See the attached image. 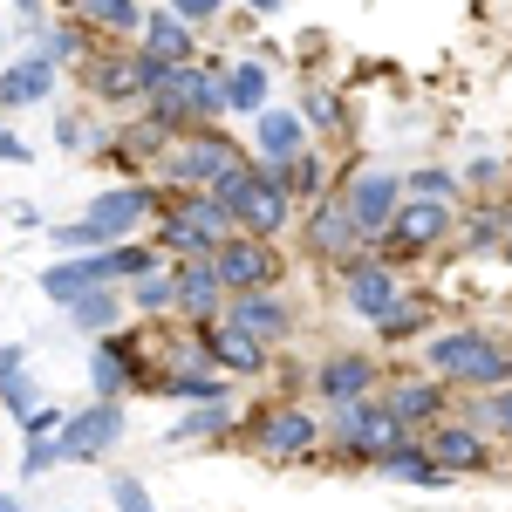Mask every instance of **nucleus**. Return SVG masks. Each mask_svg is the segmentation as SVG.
Wrapping results in <instances>:
<instances>
[{
	"mask_svg": "<svg viewBox=\"0 0 512 512\" xmlns=\"http://www.w3.org/2000/svg\"><path fill=\"white\" fill-rule=\"evenodd\" d=\"M444 233H451V205L444 198H396L390 226H383V246H390L396 260H410V253H431Z\"/></svg>",
	"mask_w": 512,
	"mask_h": 512,
	"instance_id": "obj_4",
	"label": "nucleus"
},
{
	"mask_svg": "<svg viewBox=\"0 0 512 512\" xmlns=\"http://www.w3.org/2000/svg\"><path fill=\"white\" fill-rule=\"evenodd\" d=\"M233 328H246L253 342H280L294 328V315H287V301L274 287H246V294H233Z\"/></svg>",
	"mask_w": 512,
	"mask_h": 512,
	"instance_id": "obj_12",
	"label": "nucleus"
},
{
	"mask_svg": "<svg viewBox=\"0 0 512 512\" xmlns=\"http://www.w3.org/2000/svg\"><path fill=\"white\" fill-rule=\"evenodd\" d=\"M472 417H485V424H492L499 437H512V383H499V390L485 396V403H478Z\"/></svg>",
	"mask_w": 512,
	"mask_h": 512,
	"instance_id": "obj_32",
	"label": "nucleus"
},
{
	"mask_svg": "<svg viewBox=\"0 0 512 512\" xmlns=\"http://www.w3.org/2000/svg\"><path fill=\"white\" fill-rule=\"evenodd\" d=\"M315 383H321V396H328V403H349V396H369V383H376V369H369L362 355H328Z\"/></svg>",
	"mask_w": 512,
	"mask_h": 512,
	"instance_id": "obj_21",
	"label": "nucleus"
},
{
	"mask_svg": "<svg viewBox=\"0 0 512 512\" xmlns=\"http://www.w3.org/2000/svg\"><path fill=\"white\" fill-rule=\"evenodd\" d=\"M48 465H62V451H55V444H48V437H35V444H28V465H21V472H48Z\"/></svg>",
	"mask_w": 512,
	"mask_h": 512,
	"instance_id": "obj_37",
	"label": "nucleus"
},
{
	"mask_svg": "<svg viewBox=\"0 0 512 512\" xmlns=\"http://www.w3.org/2000/svg\"><path fill=\"white\" fill-rule=\"evenodd\" d=\"M212 7H219V0H178V7H171V14H178V21H205V14H212Z\"/></svg>",
	"mask_w": 512,
	"mask_h": 512,
	"instance_id": "obj_39",
	"label": "nucleus"
},
{
	"mask_svg": "<svg viewBox=\"0 0 512 512\" xmlns=\"http://www.w3.org/2000/svg\"><path fill=\"white\" fill-rule=\"evenodd\" d=\"M246 7H260V14H274V7H280V0H246Z\"/></svg>",
	"mask_w": 512,
	"mask_h": 512,
	"instance_id": "obj_40",
	"label": "nucleus"
},
{
	"mask_svg": "<svg viewBox=\"0 0 512 512\" xmlns=\"http://www.w3.org/2000/svg\"><path fill=\"white\" fill-rule=\"evenodd\" d=\"M226 158H233V144H226L219 130L178 137V144H171V178H178V185H205V178H212V171H219Z\"/></svg>",
	"mask_w": 512,
	"mask_h": 512,
	"instance_id": "obj_15",
	"label": "nucleus"
},
{
	"mask_svg": "<svg viewBox=\"0 0 512 512\" xmlns=\"http://www.w3.org/2000/svg\"><path fill=\"white\" fill-rule=\"evenodd\" d=\"M376 472L396 478V485H444L437 458H431V451H417V444H390V451L376 458Z\"/></svg>",
	"mask_w": 512,
	"mask_h": 512,
	"instance_id": "obj_22",
	"label": "nucleus"
},
{
	"mask_svg": "<svg viewBox=\"0 0 512 512\" xmlns=\"http://www.w3.org/2000/svg\"><path fill=\"white\" fill-rule=\"evenodd\" d=\"M137 274H151V253L144 246H117V253H96V260H55L41 274V294L48 301H69L82 287H110V280H137Z\"/></svg>",
	"mask_w": 512,
	"mask_h": 512,
	"instance_id": "obj_3",
	"label": "nucleus"
},
{
	"mask_svg": "<svg viewBox=\"0 0 512 512\" xmlns=\"http://www.w3.org/2000/svg\"><path fill=\"white\" fill-rule=\"evenodd\" d=\"M383 410H390L396 424L410 431V424H424V417H437V410H444V390H437V383H396Z\"/></svg>",
	"mask_w": 512,
	"mask_h": 512,
	"instance_id": "obj_24",
	"label": "nucleus"
},
{
	"mask_svg": "<svg viewBox=\"0 0 512 512\" xmlns=\"http://www.w3.org/2000/svg\"><path fill=\"white\" fill-rule=\"evenodd\" d=\"M137 308H171V280L137 274Z\"/></svg>",
	"mask_w": 512,
	"mask_h": 512,
	"instance_id": "obj_35",
	"label": "nucleus"
},
{
	"mask_svg": "<svg viewBox=\"0 0 512 512\" xmlns=\"http://www.w3.org/2000/svg\"><path fill=\"white\" fill-rule=\"evenodd\" d=\"M151 103H158L164 130H178V123H192V117H219L226 110V76L198 69V62H171L158 76V89H151Z\"/></svg>",
	"mask_w": 512,
	"mask_h": 512,
	"instance_id": "obj_2",
	"label": "nucleus"
},
{
	"mask_svg": "<svg viewBox=\"0 0 512 512\" xmlns=\"http://www.w3.org/2000/svg\"><path fill=\"white\" fill-rule=\"evenodd\" d=\"M137 28H144V55H158V62H185V55H192V35H185L178 14H151V21H137Z\"/></svg>",
	"mask_w": 512,
	"mask_h": 512,
	"instance_id": "obj_25",
	"label": "nucleus"
},
{
	"mask_svg": "<svg viewBox=\"0 0 512 512\" xmlns=\"http://www.w3.org/2000/svg\"><path fill=\"white\" fill-rule=\"evenodd\" d=\"M267 103V69L260 62H239L226 76V110H260Z\"/></svg>",
	"mask_w": 512,
	"mask_h": 512,
	"instance_id": "obj_28",
	"label": "nucleus"
},
{
	"mask_svg": "<svg viewBox=\"0 0 512 512\" xmlns=\"http://www.w3.org/2000/svg\"><path fill=\"white\" fill-rule=\"evenodd\" d=\"M335 444H342V451H362V458H383L390 444H403V424H396L390 410H376V403L349 396L342 417H335Z\"/></svg>",
	"mask_w": 512,
	"mask_h": 512,
	"instance_id": "obj_8",
	"label": "nucleus"
},
{
	"mask_svg": "<svg viewBox=\"0 0 512 512\" xmlns=\"http://www.w3.org/2000/svg\"><path fill=\"white\" fill-rule=\"evenodd\" d=\"M226 233H233V212H219L212 198H178V205H171V219H164L171 253H212Z\"/></svg>",
	"mask_w": 512,
	"mask_h": 512,
	"instance_id": "obj_6",
	"label": "nucleus"
},
{
	"mask_svg": "<svg viewBox=\"0 0 512 512\" xmlns=\"http://www.w3.org/2000/svg\"><path fill=\"white\" fill-rule=\"evenodd\" d=\"M117 315H123V301L110 294V287H82V294H69V321H76V328H110Z\"/></svg>",
	"mask_w": 512,
	"mask_h": 512,
	"instance_id": "obj_27",
	"label": "nucleus"
},
{
	"mask_svg": "<svg viewBox=\"0 0 512 512\" xmlns=\"http://www.w3.org/2000/svg\"><path fill=\"white\" fill-rule=\"evenodd\" d=\"M342 294H349V308L362 321H383L396 308V274H390V267H376V260H355L349 274H342Z\"/></svg>",
	"mask_w": 512,
	"mask_h": 512,
	"instance_id": "obj_13",
	"label": "nucleus"
},
{
	"mask_svg": "<svg viewBox=\"0 0 512 512\" xmlns=\"http://www.w3.org/2000/svg\"><path fill=\"white\" fill-rule=\"evenodd\" d=\"M431 369L451 383H472V390H499V383H512V349L492 342L485 328H451L431 342Z\"/></svg>",
	"mask_w": 512,
	"mask_h": 512,
	"instance_id": "obj_1",
	"label": "nucleus"
},
{
	"mask_svg": "<svg viewBox=\"0 0 512 512\" xmlns=\"http://www.w3.org/2000/svg\"><path fill=\"white\" fill-rule=\"evenodd\" d=\"M0 512H21V506H14V499H0Z\"/></svg>",
	"mask_w": 512,
	"mask_h": 512,
	"instance_id": "obj_41",
	"label": "nucleus"
},
{
	"mask_svg": "<svg viewBox=\"0 0 512 512\" xmlns=\"http://www.w3.org/2000/svg\"><path fill=\"white\" fill-rule=\"evenodd\" d=\"M424 451L437 458V472H478V465H485V437H478L472 424H437Z\"/></svg>",
	"mask_w": 512,
	"mask_h": 512,
	"instance_id": "obj_17",
	"label": "nucleus"
},
{
	"mask_svg": "<svg viewBox=\"0 0 512 512\" xmlns=\"http://www.w3.org/2000/svg\"><path fill=\"white\" fill-rule=\"evenodd\" d=\"M89 383H96V396H117L123 383H130V362H123L117 349H96L89 355Z\"/></svg>",
	"mask_w": 512,
	"mask_h": 512,
	"instance_id": "obj_30",
	"label": "nucleus"
},
{
	"mask_svg": "<svg viewBox=\"0 0 512 512\" xmlns=\"http://www.w3.org/2000/svg\"><path fill=\"white\" fill-rule=\"evenodd\" d=\"M239 226L253 239H267V233H280L287 226V171H253V185H246V198H239V212H233Z\"/></svg>",
	"mask_w": 512,
	"mask_h": 512,
	"instance_id": "obj_10",
	"label": "nucleus"
},
{
	"mask_svg": "<svg viewBox=\"0 0 512 512\" xmlns=\"http://www.w3.org/2000/svg\"><path fill=\"white\" fill-rule=\"evenodd\" d=\"M48 89H55V62H48V55H28V62H7V69H0V103H7V110L41 103Z\"/></svg>",
	"mask_w": 512,
	"mask_h": 512,
	"instance_id": "obj_19",
	"label": "nucleus"
},
{
	"mask_svg": "<svg viewBox=\"0 0 512 512\" xmlns=\"http://www.w3.org/2000/svg\"><path fill=\"white\" fill-rule=\"evenodd\" d=\"M226 424H233V410H226V403L212 396V403H205L198 417H185V424L171 431V444H185V437H205V431H226Z\"/></svg>",
	"mask_w": 512,
	"mask_h": 512,
	"instance_id": "obj_31",
	"label": "nucleus"
},
{
	"mask_svg": "<svg viewBox=\"0 0 512 512\" xmlns=\"http://www.w3.org/2000/svg\"><path fill=\"white\" fill-rule=\"evenodd\" d=\"M151 212H158V198L144 192V185H123V192H103V198H96L82 226H89V239H96V246H110V239L137 233V226H144Z\"/></svg>",
	"mask_w": 512,
	"mask_h": 512,
	"instance_id": "obj_9",
	"label": "nucleus"
},
{
	"mask_svg": "<svg viewBox=\"0 0 512 512\" xmlns=\"http://www.w3.org/2000/svg\"><path fill=\"white\" fill-rule=\"evenodd\" d=\"M396 198H403V178H396V171H362V178H355V192H349V219H355V233L376 239L383 226H390Z\"/></svg>",
	"mask_w": 512,
	"mask_h": 512,
	"instance_id": "obj_11",
	"label": "nucleus"
},
{
	"mask_svg": "<svg viewBox=\"0 0 512 512\" xmlns=\"http://www.w3.org/2000/svg\"><path fill=\"white\" fill-rule=\"evenodd\" d=\"M403 192H424V198H437V192H458V178H451V171H417V178H410Z\"/></svg>",
	"mask_w": 512,
	"mask_h": 512,
	"instance_id": "obj_34",
	"label": "nucleus"
},
{
	"mask_svg": "<svg viewBox=\"0 0 512 512\" xmlns=\"http://www.w3.org/2000/svg\"><path fill=\"white\" fill-rule=\"evenodd\" d=\"M355 219H349V205L342 198H328V205H315V219H308V253H321V260H342L355 246Z\"/></svg>",
	"mask_w": 512,
	"mask_h": 512,
	"instance_id": "obj_18",
	"label": "nucleus"
},
{
	"mask_svg": "<svg viewBox=\"0 0 512 512\" xmlns=\"http://www.w3.org/2000/svg\"><path fill=\"white\" fill-rule=\"evenodd\" d=\"M219 274H212V260H198V253H178V274H171V301L178 308H192L198 321H212L219 315Z\"/></svg>",
	"mask_w": 512,
	"mask_h": 512,
	"instance_id": "obj_14",
	"label": "nucleus"
},
{
	"mask_svg": "<svg viewBox=\"0 0 512 512\" xmlns=\"http://www.w3.org/2000/svg\"><path fill=\"white\" fill-rule=\"evenodd\" d=\"M212 274H219V287L226 294H246V287H274L280 274V253L267 246V239H219L212 246Z\"/></svg>",
	"mask_w": 512,
	"mask_h": 512,
	"instance_id": "obj_5",
	"label": "nucleus"
},
{
	"mask_svg": "<svg viewBox=\"0 0 512 512\" xmlns=\"http://www.w3.org/2000/svg\"><path fill=\"white\" fill-rule=\"evenodd\" d=\"M205 355H212V369H233V376H253V369H267V342H253L246 328H205Z\"/></svg>",
	"mask_w": 512,
	"mask_h": 512,
	"instance_id": "obj_16",
	"label": "nucleus"
},
{
	"mask_svg": "<svg viewBox=\"0 0 512 512\" xmlns=\"http://www.w3.org/2000/svg\"><path fill=\"white\" fill-rule=\"evenodd\" d=\"M301 144H308V130H301L294 110H260V151H267L274 171H287V164L301 158Z\"/></svg>",
	"mask_w": 512,
	"mask_h": 512,
	"instance_id": "obj_20",
	"label": "nucleus"
},
{
	"mask_svg": "<svg viewBox=\"0 0 512 512\" xmlns=\"http://www.w3.org/2000/svg\"><path fill=\"white\" fill-rule=\"evenodd\" d=\"M117 437H123V410H117V396H103V403H89L82 417L55 424V451H62V458H103Z\"/></svg>",
	"mask_w": 512,
	"mask_h": 512,
	"instance_id": "obj_7",
	"label": "nucleus"
},
{
	"mask_svg": "<svg viewBox=\"0 0 512 512\" xmlns=\"http://www.w3.org/2000/svg\"><path fill=\"white\" fill-rule=\"evenodd\" d=\"M82 14L96 21V28H110V35H137V0H82Z\"/></svg>",
	"mask_w": 512,
	"mask_h": 512,
	"instance_id": "obj_29",
	"label": "nucleus"
},
{
	"mask_svg": "<svg viewBox=\"0 0 512 512\" xmlns=\"http://www.w3.org/2000/svg\"><path fill=\"white\" fill-rule=\"evenodd\" d=\"M110 499H117V512H158V506H151V492H144V485H137L130 472L110 478Z\"/></svg>",
	"mask_w": 512,
	"mask_h": 512,
	"instance_id": "obj_33",
	"label": "nucleus"
},
{
	"mask_svg": "<svg viewBox=\"0 0 512 512\" xmlns=\"http://www.w3.org/2000/svg\"><path fill=\"white\" fill-rule=\"evenodd\" d=\"M41 55H48V62H62V55L76 62V55H82V41L69 35V28H62V35H48V48H41Z\"/></svg>",
	"mask_w": 512,
	"mask_h": 512,
	"instance_id": "obj_38",
	"label": "nucleus"
},
{
	"mask_svg": "<svg viewBox=\"0 0 512 512\" xmlns=\"http://www.w3.org/2000/svg\"><path fill=\"white\" fill-rule=\"evenodd\" d=\"M260 444H267L274 458H287V451H308V444H315V417H301V410H274V417L260 424Z\"/></svg>",
	"mask_w": 512,
	"mask_h": 512,
	"instance_id": "obj_23",
	"label": "nucleus"
},
{
	"mask_svg": "<svg viewBox=\"0 0 512 512\" xmlns=\"http://www.w3.org/2000/svg\"><path fill=\"white\" fill-rule=\"evenodd\" d=\"M21 362H28L21 349H0V403H7L14 417H28V410L41 403V396H35V376H28Z\"/></svg>",
	"mask_w": 512,
	"mask_h": 512,
	"instance_id": "obj_26",
	"label": "nucleus"
},
{
	"mask_svg": "<svg viewBox=\"0 0 512 512\" xmlns=\"http://www.w3.org/2000/svg\"><path fill=\"white\" fill-rule=\"evenodd\" d=\"M55 424H62V410H48V403H35V410L21 417V431H28V437H55Z\"/></svg>",
	"mask_w": 512,
	"mask_h": 512,
	"instance_id": "obj_36",
	"label": "nucleus"
}]
</instances>
